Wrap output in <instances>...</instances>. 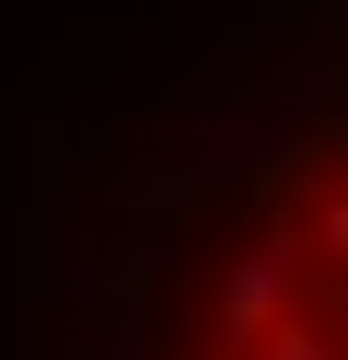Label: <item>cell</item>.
Segmentation results:
<instances>
[{
	"instance_id": "3957f363",
	"label": "cell",
	"mask_w": 348,
	"mask_h": 360,
	"mask_svg": "<svg viewBox=\"0 0 348 360\" xmlns=\"http://www.w3.org/2000/svg\"><path fill=\"white\" fill-rule=\"evenodd\" d=\"M221 360H244V349H221Z\"/></svg>"
},
{
	"instance_id": "6da1fadb",
	"label": "cell",
	"mask_w": 348,
	"mask_h": 360,
	"mask_svg": "<svg viewBox=\"0 0 348 360\" xmlns=\"http://www.w3.org/2000/svg\"><path fill=\"white\" fill-rule=\"evenodd\" d=\"M290 290H302V233H267V244H244V256H232V279H221V337H232V349H255L278 314H302Z\"/></svg>"
},
{
	"instance_id": "7a4b0ae2",
	"label": "cell",
	"mask_w": 348,
	"mask_h": 360,
	"mask_svg": "<svg viewBox=\"0 0 348 360\" xmlns=\"http://www.w3.org/2000/svg\"><path fill=\"white\" fill-rule=\"evenodd\" d=\"M255 360H337V349H325V326H314V314H278V326L255 337Z\"/></svg>"
}]
</instances>
